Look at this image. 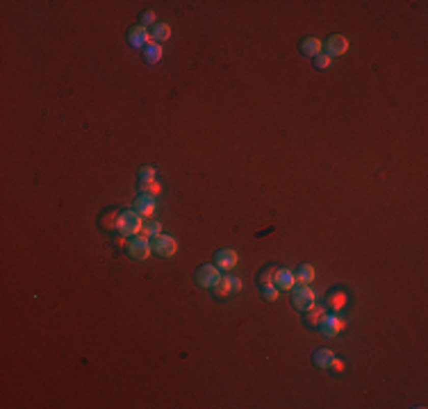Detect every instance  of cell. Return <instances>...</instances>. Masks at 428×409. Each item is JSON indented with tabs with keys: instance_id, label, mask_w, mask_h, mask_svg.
<instances>
[{
	"instance_id": "1",
	"label": "cell",
	"mask_w": 428,
	"mask_h": 409,
	"mask_svg": "<svg viewBox=\"0 0 428 409\" xmlns=\"http://www.w3.org/2000/svg\"><path fill=\"white\" fill-rule=\"evenodd\" d=\"M317 300V294L310 289V284H296L291 289V305L299 311H308Z\"/></svg>"
},
{
	"instance_id": "2",
	"label": "cell",
	"mask_w": 428,
	"mask_h": 409,
	"mask_svg": "<svg viewBox=\"0 0 428 409\" xmlns=\"http://www.w3.org/2000/svg\"><path fill=\"white\" fill-rule=\"evenodd\" d=\"M142 223H144V218L139 216L135 209H128V212H121L119 214V230H121V235H125V237L139 235V230H142Z\"/></svg>"
},
{
	"instance_id": "3",
	"label": "cell",
	"mask_w": 428,
	"mask_h": 409,
	"mask_svg": "<svg viewBox=\"0 0 428 409\" xmlns=\"http://www.w3.org/2000/svg\"><path fill=\"white\" fill-rule=\"evenodd\" d=\"M150 252H153V246H150V241L142 235H137L135 239H130V246H128V255L132 257V259L137 261H144L150 257Z\"/></svg>"
},
{
	"instance_id": "4",
	"label": "cell",
	"mask_w": 428,
	"mask_h": 409,
	"mask_svg": "<svg viewBox=\"0 0 428 409\" xmlns=\"http://www.w3.org/2000/svg\"><path fill=\"white\" fill-rule=\"evenodd\" d=\"M219 280H221V273L214 264H205L196 271V284L203 286V289H212Z\"/></svg>"
},
{
	"instance_id": "5",
	"label": "cell",
	"mask_w": 428,
	"mask_h": 409,
	"mask_svg": "<svg viewBox=\"0 0 428 409\" xmlns=\"http://www.w3.org/2000/svg\"><path fill=\"white\" fill-rule=\"evenodd\" d=\"M153 250L157 252L159 257H173L178 250V241L169 235H159L153 239Z\"/></svg>"
},
{
	"instance_id": "6",
	"label": "cell",
	"mask_w": 428,
	"mask_h": 409,
	"mask_svg": "<svg viewBox=\"0 0 428 409\" xmlns=\"http://www.w3.org/2000/svg\"><path fill=\"white\" fill-rule=\"evenodd\" d=\"M319 325H321V332H324L326 337H335V334H339L344 328H346V320L335 316V314H326Z\"/></svg>"
},
{
	"instance_id": "7",
	"label": "cell",
	"mask_w": 428,
	"mask_h": 409,
	"mask_svg": "<svg viewBox=\"0 0 428 409\" xmlns=\"http://www.w3.org/2000/svg\"><path fill=\"white\" fill-rule=\"evenodd\" d=\"M214 266L219 271H232L237 266V252L232 248H223L214 255Z\"/></svg>"
},
{
	"instance_id": "8",
	"label": "cell",
	"mask_w": 428,
	"mask_h": 409,
	"mask_svg": "<svg viewBox=\"0 0 428 409\" xmlns=\"http://www.w3.org/2000/svg\"><path fill=\"white\" fill-rule=\"evenodd\" d=\"M326 50H328V57L333 60V57H342L344 52L349 50V41L346 37H342V34H333V37L326 41Z\"/></svg>"
},
{
	"instance_id": "9",
	"label": "cell",
	"mask_w": 428,
	"mask_h": 409,
	"mask_svg": "<svg viewBox=\"0 0 428 409\" xmlns=\"http://www.w3.org/2000/svg\"><path fill=\"white\" fill-rule=\"evenodd\" d=\"M128 41L132 43V48L142 50V48H146L150 43V34H148V30H146L144 25H135L132 30L128 32Z\"/></svg>"
},
{
	"instance_id": "10",
	"label": "cell",
	"mask_w": 428,
	"mask_h": 409,
	"mask_svg": "<svg viewBox=\"0 0 428 409\" xmlns=\"http://www.w3.org/2000/svg\"><path fill=\"white\" fill-rule=\"evenodd\" d=\"M135 212H137L142 218H150L155 214V198L142 193V196L137 198V202H135Z\"/></svg>"
},
{
	"instance_id": "11",
	"label": "cell",
	"mask_w": 428,
	"mask_h": 409,
	"mask_svg": "<svg viewBox=\"0 0 428 409\" xmlns=\"http://www.w3.org/2000/svg\"><path fill=\"white\" fill-rule=\"evenodd\" d=\"M276 289H280V291H289V289H294L296 286V280H294V273H291L289 269H278V273H276Z\"/></svg>"
},
{
	"instance_id": "12",
	"label": "cell",
	"mask_w": 428,
	"mask_h": 409,
	"mask_svg": "<svg viewBox=\"0 0 428 409\" xmlns=\"http://www.w3.org/2000/svg\"><path fill=\"white\" fill-rule=\"evenodd\" d=\"M321 48H324V43H321V39H317V37H308L301 43V52L308 57H317L321 52Z\"/></svg>"
},
{
	"instance_id": "13",
	"label": "cell",
	"mask_w": 428,
	"mask_h": 409,
	"mask_svg": "<svg viewBox=\"0 0 428 409\" xmlns=\"http://www.w3.org/2000/svg\"><path fill=\"white\" fill-rule=\"evenodd\" d=\"M139 235L146 237V239H155V237H159L162 235V223H157V221H144L142 223V230H139Z\"/></svg>"
},
{
	"instance_id": "14",
	"label": "cell",
	"mask_w": 428,
	"mask_h": 409,
	"mask_svg": "<svg viewBox=\"0 0 428 409\" xmlns=\"http://www.w3.org/2000/svg\"><path fill=\"white\" fill-rule=\"evenodd\" d=\"M326 305L333 311H342L344 307H346V294H344V291H333V294L328 296V300H326Z\"/></svg>"
},
{
	"instance_id": "15",
	"label": "cell",
	"mask_w": 428,
	"mask_h": 409,
	"mask_svg": "<svg viewBox=\"0 0 428 409\" xmlns=\"http://www.w3.org/2000/svg\"><path fill=\"white\" fill-rule=\"evenodd\" d=\"M294 280H296V284H310V282L314 280V269L310 264H303L294 273Z\"/></svg>"
},
{
	"instance_id": "16",
	"label": "cell",
	"mask_w": 428,
	"mask_h": 409,
	"mask_svg": "<svg viewBox=\"0 0 428 409\" xmlns=\"http://www.w3.org/2000/svg\"><path fill=\"white\" fill-rule=\"evenodd\" d=\"M324 316H326L324 305H312L308 311H305V320H308V325H319Z\"/></svg>"
},
{
	"instance_id": "17",
	"label": "cell",
	"mask_w": 428,
	"mask_h": 409,
	"mask_svg": "<svg viewBox=\"0 0 428 409\" xmlns=\"http://www.w3.org/2000/svg\"><path fill=\"white\" fill-rule=\"evenodd\" d=\"M144 52H146V62H148V64H157V62L162 60V46L155 41H150L148 46L144 48Z\"/></svg>"
},
{
	"instance_id": "18",
	"label": "cell",
	"mask_w": 428,
	"mask_h": 409,
	"mask_svg": "<svg viewBox=\"0 0 428 409\" xmlns=\"http://www.w3.org/2000/svg\"><path fill=\"white\" fill-rule=\"evenodd\" d=\"M335 355H333V350H328V348H321L314 353V357H312V362H314V366L317 368H328V364H330V359H333Z\"/></svg>"
},
{
	"instance_id": "19",
	"label": "cell",
	"mask_w": 428,
	"mask_h": 409,
	"mask_svg": "<svg viewBox=\"0 0 428 409\" xmlns=\"http://www.w3.org/2000/svg\"><path fill=\"white\" fill-rule=\"evenodd\" d=\"M169 37H171V27H169L167 23H155L150 39H153V41H169Z\"/></svg>"
},
{
	"instance_id": "20",
	"label": "cell",
	"mask_w": 428,
	"mask_h": 409,
	"mask_svg": "<svg viewBox=\"0 0 428 409\" xmlns=\"http://www.w3.org/2000/svg\"><path fill=\"white\" fill-rule=\"evenodd\" d=\"M139 189H142V193H146V196H157V193H162V184H159L157 180H144V182H139Z\"/></svg>"
},
{
	"instance_id": "21",
	"label": "cell",
	"mask_w": 428,
	"mask_h": 409,
	"mask_svg": "<svg viewBox=\"0 0 428 409\" xmlns=\"http://www.w3.org/2000/svg\"><path fill=\"white\" fill-rule=\"evenodd\" d=\"M212 291H214V296H217V298H228V296H230V280H228V275L226 277L221 275V280H219L217 284L212 286Z\"/></svg>"
},
{
	"instance_id": "22",
	"label": "cell",
	"mask_w": 428,
	"mask_h": 409,
	"mask_svg": "<svg viewBox=\"0 0 428 409\" xmlns=\"http://www.w3.org/2000/svg\"><path fill=\"white\" fill-rule=\"evenodd\" d=\"M119 214L121 212H107V214H103V218H100V225H103L107 232L116 230V227H119Z\"/></svg>"
},
{
	"instance_id": "23",
	"label": "cell",
	"mask_w": 428,
	"mask_h": 409,
	"mask_svg": "<svg viewBox=\"0 0 428 409\" xmlns=\"http://www.w3.org/2000/svg\"><path fill=\"white\" fill-rule=\"evenodd\" d=\"M276 273H278L276 266H266V269L260 273V286H271V284H274V282H276Z\"/></svg>"
},
{
	"instance_id": "24",
	"label": "cell",
	"mask_w": 428,
	"mask_h": 409,
	"mask_svg": "<svg viewBox=\"0 0 428 409\" xmlns=\"http://www.w3.org/2000/svg\"><path fill=\"white\" fill-rule=\"evenodd\" d=\"M262 296H264V300H271V303H274V300L278 298V289H276L274 284H271V286H262Z\"/></svg>"
},
{
	"instance_id": "25",
	"label": "cell",
	"mask_w": 428,
	"mask_h": 409,
	"mask_svg": "<svg viewBox=\"0 0 428 409\" xmlns=\"http://www.w3.org/2000/svg\"><path fill=\"white\" fill-rule=\"evenodd\" d=\"M328 368L333 373H344V368H346V364L342 362V359H337V357H333L330 359V364H328Z\"/></svg>"
},
{
	"instance_id": "26",
	"label": "cell",
	"mask_w": 428,
	"mask_h": 409,
	"mask_svg": "<svg viewBox=\"0 0 428 409\" xmlns=\"http://www.w3.org/2000/svg\"><path fill=\"white\" fill-rule=\"evenodd\" d=\"M144 180H155V168L153 166H144L139 170V182H144Z\"/></svg>"
},
{
	"instance_id": "27",
	"label": "cell",
	"mask_w": 428,
	"mask_h": 409,
	"mask_svg": "<svg viewBox=\"0 0 428 409\" xmlns=\"http://www.w3.org/2000/svg\"><path fill=\"white\" fill-rule=\"evenodd\" d=\"M314 66H317V68H328L330 66V57L328 55H317V57H314Z\"/></svg>"
},
{
	"instance_id": "28",
	"label": "cell",
	"mask_w": 428,
	"mask_h": 409,
	"mask_svg": "<svg viewBox=\"0 0 428 409\" xmlns=\"http://www.w3.org/2000/svg\"><path fill=\"white\" fill-rule=\"evenodd\" d=\"M228 280H230V291H232V294H239V291H242V280H239V277H230V275H228Z\"/></svg>"
},
{
	"instance_id": "29",
	"label": "cell",
	"mask_w": 428,
	"mask_h": 409,
	"mask_svg": "<svg viewBox=\"0 0 428 409\" xmlns=\"http://www.w3.org/2000/svg\"><path fill=\"white\" fill-rule=\"evenodd\" d=\"M114 246H116V248H125V250H128V246H130V239L125 237V235L116 237V239H114Z\"/></svg>"
},
{
	"instance_id": "30",
	"label": "cell",
	"mask_w": 428,
	"mask_h": 409,
	"mask_svg": "<svg viewBox=\"0 0 428 409\" xmlns=\"http://www.w3.org/2000/svg\"><path fill=\"white\" fill-rule=\"evenodd\" d=\"M142 21H144V23H155V14H153V12H146L144 16H142Z\"/></svg>"
}]
</instances>
